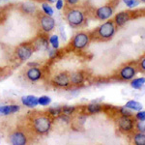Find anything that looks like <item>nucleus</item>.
I'll list each match as a JSON object with an SVG mask.
<instances>
[{
  "label": "nucleus",
  "mask_w": 145,
  "mask_h": 145,
  "mask_svg": "<svg viewBox=\"0 0 145 145\" xmlns=\"http://www.w3.org/2000/svg\"><path fill=\"white\" fill-rule=\"evenodd\" d=\"M32 125L38 135H46L50 131L52 120L48 115H38L33 119Z\"/></svg>",
  "instance_id": "1"
},
{
  "label": "nucleus",
  "mask_w": 145,
  "mask_h": 145,
  "mask_svg": "<svg viewBox=\"0 0 145 145\" xmlns=\"http://www.w3.org/2000/svg\"><path fill=\"white\" fill-rule=\"evenodd\" d=\"M116 32V25L113 20H107L104 22L102 25L98 27L96 30V36L99 38L101 41H108L113 38Z\"/></svg>",
  "instance_id": "2"
},
{
  "label": "nucleus",
  "mask_w": 145,
  "mask_h": 145,
  "mask_svg": "<svg viewBox=\"0 0 145 145\" xmlns=\"http://www.w3.org/2000/svg\"><path fill=\"white\" fill-rule=\"evenodd\" d=\"M66 20L72 28H78L85 22V16L82 11L78 9H72L66 14Z\"/></svg>",
  "instance_id": "3"
},
{
  "label": "nucleus",
  "mask_w": 145,
  "mask_h": 145,
  "mask_svg": "<svg viewBox=\"0 0 145 145\" xmlns=\"http://www.w3.org/2000/svg\"><path fill=\"white\" fill-rule=\"evenodd\" d=\"M90 42V35L85 32H79L76 34V36L72 39V46L76 50H83L88 46Z\"/></svg>",
  "instance_id": "4"
},
{
  "label": "nucleus",
  "mask_w": 145,
  "mask_h": 145,
  "mask_svg": "<svg viewBox=\"0 0 145 145\" xmlns=\"http://www.w3.org/2000/svg\"><path fill=\"white\" fill-rule=\"evenodd\" d=\"M33 46L28 44H22V45L18 46L16 48V55L20 60L25 61V60L29 59L31 55L33 54Z\"/></svg>",
  "instance_id": "5"
},
{
  "label": "nucleus",
  "mask_w": 145,
  "mask_h": 145,
  "mask_svg": "<svg viewBox=\"0 0 145 145\" xmlns=\"http://www.w3.org/2000/svg\"><path fill=\"white\" fill-rule=\"evenodd\" d=\"M118 128L120 132L124 133V134H128L131 133L135 128V122L131 117L129 116H121L117 121Z\"/></svg>",
  "instance_id": "6"
},
{
  "label": "nucleus",
  "mask_w": 145,
  "mask_h": 145,
  "mask_svg": "<svg viewBox=\"0 0 145 145\" xmlns=\"http://www.w3.org/2000/svg\"><path fill=\"white\" fill-rule=\"evenodd\" d=\"M40 25H41V28L44 32L50 33L55 28V20L52 17H50V16H42L40 18Z\"/></svg>",
  "instance_id": "7"
},
{
  "label": "nucleus",
  "mask_w": 145,
  "mask_h": 145,
  "mask_svg": "<svg viewBox=\"0 0 145 145\" xmlns=\"http://www.w3.org/2000/svg\"><path fill=\"white\" fill-rule=\"evenodd\" d=\"M135 74H137V70L134 66H131V65H126L119 71V78L122 80H131L135 78Z\"/></svg>",
  "instance_id": "8"
},
{
  "label": "nucleus",
  "mask_w": 145,
  "mask_h": 145,
  "mask_svg": "<svg viewBox=\"0 0 145 145\" xmlns=\"http://www.w3.org/2000/svg\"><path fill=\"white\" fill-rule=\"evenodd\" d=\"M113 15V9L108 5L102 6L96 10V18L100 20H106Z\"/></svg>",
  "instance_id": "9"
},
{
  "label": "nucleus",
  "mask_w": 145,
  "mask_h": 145,
  "mask_svg": "<svg viewBox=\"0 0 145 145\" xmlns=\"http://www.w3.org/2000/svg\"><path fill=\"white\" fill-rule=\"evenodd\" d=\"M9 140L13 145H24L27 143V137L24 133L20 131H16L10 135Z\"/></svg>",
  "instance_id": "10"
},
{
  "label": "nucleus",
  "mask_w": 145,
  "mask_h": 145,
  "mask_svg": "<svg viewBox=\"0 0 145 145\" xmlns=\"http://www.w3.org/2000/svg\"><path fill=\"white\" fill-rule=\"evenodd\" d=\"M52 82L54 85L58 86V87L64 88L70 85V78L66 72H60V74H56L53 78Z\"/></svg>",
  "instance_id": "11"
},
{
  "label": "nucleus",
  "mask_w": 145,
  "mask_h": 145,
  "mask_svg": "<svg viewBox=\"0 0 145 145\" xmlns=\"http://www.w3.org/2000/svg\"><path fill=\"white\" fill-rule=\"evenodd\" d=\"M20 106L18 105H0V116H8L20 111Z\"/></svg>",
  "instance_id": "12"
},
{
  "label": "nucleus",
  "mask_w": 145,
  "mask_h": 145,
  "mask_svg": "<svg viewBox=\"0 0 145 145\" xmlns=\"http://www.w3.org/2000/svg\"><path fill=\"white\" fill-rule=\"evenodd\" d=\"M130 20H131L130 12H127V11L125 12V11H124V12H120V13H118L117 15L115 16V18H114L113 22H114V23H115L116 26L122 27Z\"/></svg>",
  "instance_id": "13"
},
{
  "label": "nucleus",
  "mask_w": 145,
  "mask_h": 145,
  "mask_svg": "<svg viewBox=\"0 0 145 145\" xmlns=\"http://www.w3.org/2000/svg\"><path fill=\"white\" fill-rule=\"evenodd\" d=\"M25 74H26V78L28 80L32 81V82H35V81H38L39 79L42 78V76H43V72H42L39 68L32 67L27 70Z\"/></svg>",
  "instance_id": "14"
},
{
  "label": "nucleus",
  "mask_w": 145,
  "mask_h": 145,
  "mask_svg": "<svg viewBox=\"0 0 145 145\" xmlns=\"http://www.w3.org/2000/svg\"><path fill=\"white\" fill-rule=\"evenodd\" d=\"M22 104L23 106H25L26 107L29 108H34L38 106V97L34 95H26V96H22Z\"/></svg>",
  "instance_id": "15"
},
{
  "label": "nucleus",
  "mask_w": 145,
  "mask_h": 145,
  "mask_svg": "<svg viewBox=\"0 0 145 145\" xmlns=\"http://www.w3.org/2000/svg\"><path fill=\"white\" fill-rule=\"evenodd\" d=\"M48 40L45 37H38L33 43V48L36 50H48Z\"/></svg>",
  "instance_id": "16"
},
{
  "label": "nucleus",
  "mask_w": 145,
  "mask_h": 145,
  "mask_svg": "<svg viewBox=\"0 0 145 145\" xmlns=\"http://www.w3.org/2000/svg\"><path fill=\"white\" fill-rule=\"evenodd\" d=\"M70 78V83L74 84V85H78L81 84L84 80V76L81 72H72L71 76H69Z\"/></svg>",
  "instance_id": "17"
},
{
  "label": "nucleus",
  "mask_w": 145,
  "mask_h": 145,
  "mask_svg": "<svg viewBox=\"0 0 145 145\" xmlns=\"http://www.w3.org/2000/svg\"><path fill=\"white\" fill-rule=\"evenodd\" d=\"M131 86H132L134 89L140 90L143 88L144 83H145V78H133L131 79Z\"/></svg>",
  "instance_id": "18"
},
{
  "label": "nucleus",
  "mask_w": 145,
  "mask_h": 145,
  "mask_svg": "<svg viewBox=\"0 0 145 145\" xmlns=\"http://www.w3.org/2000/svg\"><path fill=\"white\" fill-rule=\"evenodd\" d=\"M125 107H127V108L131 109V110H134V111H139L142 109V105L140 104V103L137 102V101H129V102L126 103L125 105Z\"/></svg>",
  "instance_id": "19"
},
{
  "label": "nucleus",
  "mask_w": 145,
  "mask_h": 145,
  "mask_svg": "<svg viewBox=\"0 0 145 145\" xmlns=\"http://www.w3.org/2000/svg\"><path fill=\"white\" fill-rule=\"evenodd\" d=\"M103 109V106L102 105L100 104H96V103H94V104H90L88 105L87 106V110L89 113L91 114H95V113H99V112Z\"/></svg>",
  "instance_id": "20"
},
{
  "label": "nucleus",
  "mask_w": 145,
  "mask_h": 145,
  "mask_svg": "<svg viewBox=\"0 0 145 145\" xmlns=\"http://www.w3.org/2000/svg\"><path fill=\"white\" fill-rule=\"evenodd\" d=\"M134 142L137 145H144L145 144V135L144 133H139L134 135Z\"/></svg>",
  "instance_id": "21"
},
{
  "label": "nucleus",
  "mask_w": 145,
  "mask_h": 145,
  "mask_svg": "<svg viewBox=\"0 0 145 145\" xmlns=\"http://www.w3.org/2000/svg\"><path fill=\"white\" fill-rule=\"evenodd\" d=\"M48 43L51 45L52 48L57 50L59 48V37H58V35H52V36H50V40H48Z\"/></svg>",
  "instance_id": "22"
},
{
  "label": "nucleus",
  "mask_w": 145,
  "mask_h": 145,
  "mask_svg": "<svg viewBox=\"0 0 145 145\" xmlns=\"http://www.w3.org/2000/svg\"><path fill=\"white\" fill-rule=\"evenodd\" d=\"M50 103H51V99H50V97H48V96L44 95V96H41V97L38 98V104L42 106H48Z\"/></svg>",
  "instance_id": "23"
},
{
  "label": "nucleus",
  "mask_w": 145,
  "mask_h": 145,
  "mask_svg": "<svg viewBox=\"0 0 145 145\" xmlns=\"http://www.w3.org/2000/svg\"><path fill=\"white\" fill-rule=\"evenodd\" d=\"M42 9H43L44 14L46 16H50V17H52L53 14H54V11H53L52 7L50 5H48V3H43L42 4Z\"/></svg>",
  "instance_id": "24"
},
{
  "label": "nucleus",
  "mask_w": 145,
  "mask_h": 145,
  "mask_svg": "<svg viewBox=\"0 0 145 145\" xmlns=\"http://www.w3.org/2000/svg\"><path fill=\"white\" fill-rule=\"evenodd\" d=\"M62 108V113L63 114H66V115L70 116L71 114H72L76 110V107L74 106H65L61 107Z\"/></svg>",
  "instance_id": "25"
},
{
  "label": "nucleus",
  "mask_w": 145,
  "mask_h": 145,
  "mask_svg": "<svg viewBox=\"0 0 145 145\" xmlns=\"http://www.w3.org/2000/svg\"><path fill=\"white\" fill-rule=\"evenodd\" d=\"M124 3L126 4V6H128L129 8H134L137 7L139 4L138 0H124Z\"/></svg>",
  "instance_id": "26"
},
{
  "label": "nucleus",
  "mask_w": 145,
  "mask_h": 145,
  "mask_svg": "<svg viewBox=\"0 0 145 145\" xmlns=\"http://www.w3.org/2000/svg\"><path fill=\"white\" fill-rule=\"evenodd\" d=\"M135 127L137 130V132H139V133H144L145 132V123H144V121H138V122L135 124Z\"/></svg>",
  "instance_id": "27"
},
{
  "label": "nucleus",
  "mask_w": 145,
  "mask_h": 145,
  "mask_svg": "<svg viewBox=\"0 0 145 145\" xmlns=\"http://www.w3.org/2000/svg\"><path fill=\"white\" fill-rule=\"evenodd\" d=\"M50 113L53 116H59L60 114L62 113V108L61 107H52V108H50Z\"/></svg>",
  "instance_id": "28"
},
{
  "label": "nucleus",
  "mask_w": 145,
  "mask_h": 145,
  "mask_svg": "<svg viewBox=\"0 0 145 145\" xmlns=\"http://www.w3.org/2000/svg\"><path fill=\"white\" fill-rule=\"evenodd\" d=\"M120 113L122 116H129V117H131V116H133V113H132V110L131 109L127 108V107H121L120 108Z\"/></svg>",
  "instance_id": "29"
},
{
  "label": "nucleus",
  "mask_w": 145,
  "mask_h": 145,
  "mask_svg": "<svg viewBox=\"0 0 145 145\" xmlns=\"http://www.w3.org/2000/svg\"><path fill=\"white\" fill-rule=\"evenodd\" d=\"M135 119L138 121H144L145 120V111L139 110L137 114H135Z\"/></svg>",
  "instance_id": "30"
},
{
  "label": "nucleus",
  "mask_w": 145,
  "mask_h": 145,
  "mask_svg": "<svg viewBox=\"0 0 145 145\" xmlns=\"http://www.w3.org/2000/svg\"><path fill=\"white\" fill-rule=\"evenodd\" d=\"M23 8H24V11L26 13H33V11L35 10V6L31 5V4H24Z\"/></svg>",
  "instance_id": "31"
},
{
  "label": "nucleus",
  "mask_w": 145,
  "mask_h": 145,
  "mask_svg": "<svg viewBox=\"0 0 145 145\" xmlns=\"http://www.w3.org/2000/svg\"><path fill=\"white\" fill-rule=\"evenodd\" d=\"M54 4H55L56 10H58V11L62 10V9L64 8V1H63V0H57Z\"/></svg>",
  "instance_id": "32"
},
{
  "label": "nucleus",
  "mask_w": 145,
  "mask_h": 145,
  "mask_svg": "<svg viewBox=\"0 0 145 145\" xmlns=\"http://www.w3.org/2000/svg\"><path fill=\"white\" fill-rule=\"evenodd\" d=\"M139 66H140V68L142 69V72H144V71H145V59H144V57L142 58L141 61H140Z\"/></svg>",
  "instance_id": "33"
},
{
  "label": "nucleus",
  "mask_w": 145,
  "mask_h": 145,
  "mask_svg": "<svg viewBox=\"0 0 145 145\" xmlns=\"http://www.w3.org/2000/svg\"><path fill=\"white\" fill-rule=\"evenodd\" d=\"M79 0H66V2L69 5H74V4H76Z\"/></svg>",
  "instance_id": "34"
},
{
  "label": "nucleus",
  "mask_w": 145,
  "mask_h": 145,
  "mask_svg": "<svg viewBox=\"0 0 145 145\" xmlns=\"http://www.w3.org/2000/svg\"><path fill=\"white\" fill-rule=\"evenodd\" d=\"M55 53H56V51L54 48H53V50H48V55H50V57H52Z\"/></svg>",
  "instance_id": "35"
},
{
  "label": "nucleus",
  "mask_w": 145,
  "mask_h": 145,
  "mask_svg": "<svg viewBox=\"0 0 145 145\" xmlns=\"http://www.w3.org/2000/svg\"><path fill=\"white\" fill-rule=\"evenodd\" d=\"M56 1H57V0H46V2H48V3H50V4L55 3Z\"/></svg>",
  "instance_id": "36"
},
{
  "label": "nucleus",
  "mask_w": 145,
  "mask_h": 145,
  "mask_svg": "<svg viewBox=\"0 0 145 145\" xmlns=\"http://www.w3.org/2000/svg\"><path fill=\"white\" fill-rule=\"evenodd\" d=\"M28 66H38L37 63H28Z\"/></svg>",
  "instance_id": "37"
},
{
  "label": "nucleus",
  "mask_w": 145,
  "mask_h": 145,
  "mask_svg": "<svg viewBox=\"0 0 145 145\" xmlns=\"http://www.w3.org/2000/svg\"><path fill=\"white\" fill-rule=\"evenodd\" d=\"M138 1H139V2H142V3H144L145 0H138Z\"/></svg>",
  "instance_id": "38"
},
{
  "label": "nucleus",
  "mask_w": 145,
  "mask_h": 145,
  "mask_svg": "<svg viewBox=\"0 0 145 145\" xmlns=\"http://www.w3.org/2000/svg\"><path fill=\"white\" fill-rule=\"evenodd\" d=\"M0 78H1V74H0Z\"/></svg>",
  "instance_id": "39"
},
{
  "label": "nucleus",
  "mask_w": 145,
  "mask_h": 145,
  "mask_svg": "<svg viewBox=\"0 0 145 145\" xmlns=\"http://www.w3.org/2000/svg\"><path fill=\"white\" fill-rule=\"evenodd\" d=\"M5 1H8V0H5Z\"/></svg>",
  "instance_id": "40"
}]
</instances>
